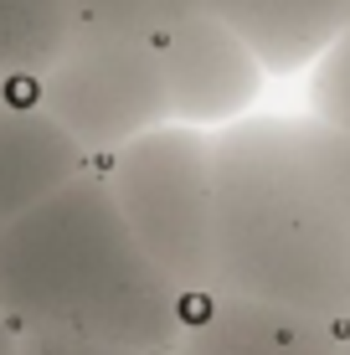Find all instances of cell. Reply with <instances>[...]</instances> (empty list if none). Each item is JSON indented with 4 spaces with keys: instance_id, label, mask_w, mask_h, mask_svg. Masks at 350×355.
Here are the masks:
<instances>
[{
    "instance_id": "30bf717a",
    "label": "cell",
    "mask_w": 350,
    "mask_h": 355,
    "mask_svg": "<svg viewBox=\"0 0 350 355\" xmlns=\"http://www.w3.org/2000/svg\"><path fill=\"white\" fill-rule=\"evenodd\" d=\"M201 10H207V0H72L78 31L134 36V42H165Z\"/></svg>"
},
{
    "instance_id": "3957f363",
    "label": "cell",
    "mask_w": 350,
    "mask_h": 355,
    "mask_svg": "<svg viewBox=\"0 0 350 355\" xmlns=\"http://www.w3.org/2000/svg\"><path fill=\"white\" fill-rule=\"evenodd\" d=\"M119 216L191 304L216 293V134L165 124L98 160Z\"/></svg>"
},
{
    "instance_id": "7a4b0ae2",
    "label": "cell",
    "mask_w": 350,
    "mask_h": 355,
    "mask_svg": "<svg viewBox=\"0 0 350 355\" xmlns=\"http://www.w3.org/2000/svg\"><path fill=\"white\" fill-rule=\"evenodd\" d=\"M0 320L16 340L175 350L186 299L150 263L93 165L0 232Z\"/></svg>"
},
{
    "instance_id": "8fae6325",
    "label": "cell",
    "mask_w": 350,
    "mask_h": 355,
    "mask_svg": "<svg viewBox=\"0 0 350 355\" xmlns=\"http://www.w3.org/2000/svg\"><path fill=\"white\" fill-rule=\"evenodd\" d=\"M309 114L330 119L335 129L350 134V26L320 57V67L309 72Z\"/></svg>"
},
{
    "instance_id": "277c9868",
    "label": "cell",
    "mask_w": 350,
    "mask_h": 355,
    "mask_svg": "<svg viewBox=\"0 0 350 355\" xmlns=\"http://www.w3.org/2000/svg\"><path fill=\"white\" fill-rule=\"evenodd\" d=\"M31 103L46 119H57L93 160H108L139 134L170 124L160 42L72 31L57 62L36 78Z\"/></svg>"
},
{
    "instance_id": "52a82bcc",
    "label": "cell",
    "mask_w": 350,
    "mask_h": 355,
    "mask_svg": "<svg viewBox=\"0 0 350 355\" xmlns=\"http://www.w3.org/2000/svg\"><path fill=\"white\" fill-rule=\"evenodd\" d=\"M93 165L98 160L57 119H46L31 98H10L0 108V232Z\"/></svg>"
},
{
    "instance_id": "8992f818",
    "label": "cell",
    "mask_w": 350,
    "mask_h": 355,
    "mask_svg": "<svg viewBox=\"0 0 350 355\" xmlns=\"http://www.w3.org/2000/svg\"><path fill=\"white\" fill-rule=\"evenodd\" d=\"M175 355H350V324L279 314L211 293L186 309Z\"/></svg>"
},
{
    "instance_id": "6da1fadb",
    "label": "cell",
    "mask_w": 350,
    "mask_h": 355,
    "mask_svg": "<svg viewBox=\"0 0 350 355\" xmlns=\"http://www.w3.org/2000/svg\"><path fill=\"white\" fill-rule=\"evenodd\" d=\"M216 293L350 324V134L263 114L216 134Z\"/></svg>"
},
{
    "instance_id": "4fadbf2b",
    "label": "cell",
    "mask_w": 350,
    "mask_h": 355,
    "mask_svg": "<svg viewBox=\"0 0 350 355\" xmlns=\"http://www.w3.org/2000/svg\"><path fill=\"white\" fill-rule=\"evenodd\" d=\"M0 355H16V335L6 329V320H0Z\"/></svg>"
},
{
    "instance_id": "9c48e42d",
    "label": "cell",
    "mask_w": 350,
    "mask_h": 355,
    "mask_svg": "<svg viewBox=\"0 0 350 355\" xmlns=\"http://www.w3.org/2000/svg\"><path fill=\"white\" fill-rule=\"evenodd\" d=\"M72 0H0V78L16 98H31L36 78L72 42Z\"/></svg>"
},
{
    "instance_id": "ba28073f",
    "label": "cell",
    "mask_w": 350,
    "mask_h": 355,
    "mask_svg": "<svg viewBox=\"0 0 350 355\" xmlns=\"http://www.w3.org/2000/svg\"><path fill=\"white\" fill-rule=\"evenodd\" d=\"M207 10L258 52L268 78H309L350 26V0H207Z\"/></svg>"
},
{
    "instance_id": "5b68a950",
    "label": "cell",
    "mask_w": 350,
    "mask_h": 355,
    "mask_svg": "<svg viewBox=\"0 0 350 355\" xmlns=\"http://www.w3.org/2000/svg\"><path fill=\"white\" fill-rule=\"evenodd\" d=\"M160 57H165L170 124L222 134V129L258 114L268 72H263L258 52L227 21H216L211 10H201L186 26H175L160 42Z\"/></svg>"
},
{
    "instance_id": "7c38bea8",
    "label": "cell",
    "mask_w": 350,
    "mask_h": 355,
    "mask_svg": "<svg viewBox=\"0 0 350 355\" xmlns=\"http://www.w3.org/2000/svg\"><path fill=\"white\" fill-rule=\"evenodd\" d=\"M16 355H175V350H129V345H98V340H57V335H21Z\"/></svg>"
},
{
    "instance_id": "5bb4252c",
    "label": "cell",
    "mask_w": 350,
    "mask_h": 355,
    "mask_svg": "<svg viewBox=\"0 0 350 355\" xmlns=\"http://www.w3.org/2000/svg\"><path fill=\"white\" fill-rule=\"evenodd\" d=\"M10 98H16V93H10V83H6V78H0V108H6V103H10Z\"/></svg>"
}]
</instances>
